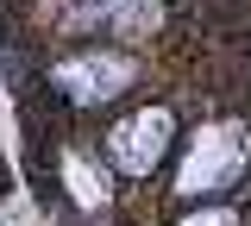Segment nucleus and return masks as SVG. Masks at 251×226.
<instances>
[{"mask_svg":"<svg viewBox=\"0 0 251 226\" xmlns=\"http://www.w3.org/2000/svg\"><path fill=\"white\" fill-rule=\"evenodd\" d=\"M239 163H245V138H239V126H207L201 138H195L188 163H182V189L188 195L226 189V182L239 176Z\"/></svg>","mask_w":251,"mask_h":226,"instance_id":"nucleus-1","label":"nucleus"},{"mask_svg":"<svg viewBox=\"0 0 251 226\" xmlns=\"http://www.w3.org/2000/svg\"><path fill=\"white\" fill-rule=\"evenodd\" d=\"M132 82V63L126 57H113V50H94V57H69V63L57 69V88L75 107H100V100H113Z\"/></svg>","mask_w":251,"mask_h":226,"instance_id":"nucleus-2","label":"nucleus"},{"mask_svg":"<svg viewBox=\"0 0 251 226\" xmlns=\"http://www.w3.org/2000/svg\"><path fill=\"white\" fill-rule=\"evenodd\" d=\"M107 145H113V163H120L126 176H145V170L163 157V145H170V113H163V107H145V113H132Z\"/></svg>","mask_w":251,"mask_h":226,"instance_id":"nucleus-3","label":"nucleus"},{"mask_svg":"<svg viewBox=\"0 0 251 226\" xmlns=\"http://www.w3.org/2000/svg\"><path fill=\"white\" fill-rule=\"evenodd\" d=\"M126 0H57V19L82 25V19H100V13H120Z\"/></svg>","mask_w":251,"mask_h":226,"instance_id":"nucleus-4","label":"nucleus"},{"mask_svg":"<svg viewBox=\"0 0 251 226\" xmlns=\"http://www.w3.org/2000/svg\"><path fill=\"white\" fill-rule=\"evenodd\" d=\"M69 182H75V201H82V207H94V201H100V189L88 182V170H82L75 157H69Z\"/></svg>","mask_w":251,"mask_h":226,"instance_id":"nucleus-5","label":"nucleus"},{"mask_svg":"<svg viewBox=\"0 0 251 226\" xmlns=\"http://www.w3.org/2000/svg\"><path fill=\"white\" fill-rule=\"evenodd\" d=\"M188 226H239V220H232L226 207H214V214H195V220H188Z\"/></svg>","mask_w":251,"mask_h":226,"instance_id":"nucleus-6","label":"nucleus"}]
</instances>
